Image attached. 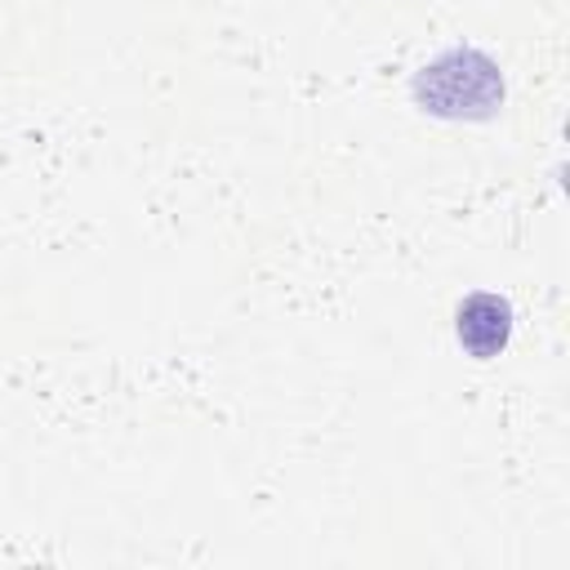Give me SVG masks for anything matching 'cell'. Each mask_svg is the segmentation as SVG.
Here are the masks:
<instances>
[{
  "mask_svg": "<svg viewBox=\"0 0 570 570\" xmlns=\"http://www.w3.org/2000/svg\"><path fill=\"white\" fill-rule=\"evenodd\" d=\"M481 330H485V352L503 347V338H508V307L499 298H490V294H476V298H468L459 307V338L468 347H476Z\"/></svg>",
  "mask_w": 570,
  "mask_h": 570,
  "instance_id": "cell-1",
  "label": "cell"
}]
</instances>
